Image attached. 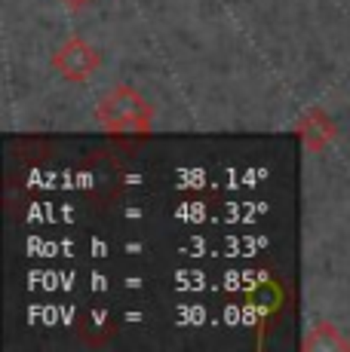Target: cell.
<instances>
[{
  "instance_id": "277c9868",
  "label": "cell",
  "mask_w": 350,
  "mask_h": 352,
  "mask_svg": "<svg viewBox=\"0 0 350 352\" xmlns=\"http://www.w3.org/2000/svg\"><path fill=\"white\" fill-rule=\"evenodd\" d=\"M305 349L313 352V349H335V352H344L350 349V337L344 331H338L335 324L329 322H316L311 331H307V340H305Z\"/></svg>"
},
{
  "instance_id": "7a4b0ae2",
  "label": "cell",
  "mask_w": 350,
  "mask_h": 352,
  "mask_svg": "<svg viewBox=\"0 0 350 352\" xmlns=\"http://www.w3.org/2000/svg\"><path fill=\"white\" fill-rule=\"evenodd\" d=\"M52 71L68 83H86L92 74L102 67V50L90 43L83 37H68L50 58Z\"/></svg>"
},
{
  "instance_id": "6da1fadb",
  "label": "cell",
  "mask_w": 350,
  "mask_h": 352,
  "mask_svg": "<svg viewBox=\"0 0 350 352\" xmlns=\"http://www.w3.org/2000/svg\"><path fill=\"white\" fill-rule=\"evenodd\" d=\"M96 123L111 135H145L154 126V104L132 86H114L96 104Z\"/></svg>"
},
{
  "instance_id": "3957f363",
  "label": "cell",
  "mask_w": 350,
  "mask_h": 352,
  "mask_svg": "<svg viewBox=\"0 0 350 352\" xmlns=\"http://www.w3.org/2000/svg\"><path fill=\"white\" fill-rule=\"evenodd\" d=\"M298 135H301V141H305V147L311 153H322L329 144H332V138H335V123H332V117H329L326 111H320V107H313V111H307L305 117L298 120Z\"/></svg>"
},
{
  "instance_id": "5b68a950",
  "label": "cell",
  "mask_w": 350,
  "mask_h": 352,
  "mask_svg": "<svg viewBox=\"0 0 350 352\" xmlns=\"http://www.w3.org/2000/svg\"><path fill=\"white\" fill-rule=\"evenodd\" d=\"M65 6H68L71 12H83V10H90L92 3H96V0H62Z\"/></svg>"
}]
</instances>
